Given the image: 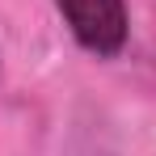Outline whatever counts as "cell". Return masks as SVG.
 Segmentation results:
<instances>
[{
  "label": "cell",
  "mask_w": 156,
  "mask_h": 156,
  "mask_svg": "<svg viewBox=\"0 0 156 156\" xmlns=\"http://www.w3.org/2000/svg\"><path fill=\"white\" fill-rule=\"evenodd\" d=\"M63 21L84 51L118 55L127 42V4L122 0H55Z\"/></svg>",
  "instance_id": "1"
}]
</instances>
